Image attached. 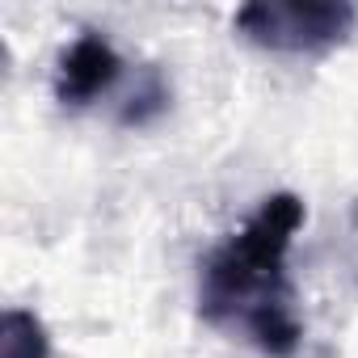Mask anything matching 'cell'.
Listing matches in <instances>:
<instances>
[{
  "label": "cell",
  "mask_w": 358,
  "mask_h": 358,
  "mask_svg": "<svg viewBox=\"0 0 358 358\" xmlns=\"http://www.w3.org/2000/svg\"><path fill=\"white\" fill-rule=\"evenodd\" d=\"M299 228L303 203L295 194H270L249 224L207 257L199 291L203 320L245 329L266 354L287 358L303 337L287 278V249Z\"/></svg>",
  "instance_id": "obj_1"
},
{
  "label": "cell",
  "mask_w": 358,
  "mask_h": 358,
  "mask_svg": "<svg viewBox=\"0 0 358 358\" xmlns=\"http://www.w3.org/2000/svg\"><path fill=\"white\" fill-rule=\"evenodd\" d=\"M358 9L345 0H253L236 9V30L253 47L282 55H316L354 34Z\"/></svg>",
  "instance_id": "obj_2"
},
{
  "label": "cell",
  "mask_w": 358,
  "mask_h": 358,
  "mask_svg": "<svg viewBox=\"0 0 358 358\" xmlns=\"http://www.w3.org/2000/svg\"><path fill=\"white\" fill-rule=\"evenodd\" d=\"M122 76V59L118 51L101 38V34H80L64 59H59V72H55V97L64 106H89L93 97L110 93L114 80Z\"/></svg>",
  "instance_id": "obj_3"
},
{
  "label": "cell",
  "mask_w": 358,
  "mask_h": 358,
  "mask_svg": "<svg viewBox=\"0 0 358 358\" xmlns=\"http://www.w3.org/2000/svg\"><path fill=\"white\" fill-rule=\"evenodd\" d=\"M0 358H51V337L34 312L9 308L0 316Z\"/></svg>",
  "instance_id": "obj_4"
},
{
  "label": "cell",
  "mask_w": 358,
  "mask_h": 358,
  "mask_svg": "<svg viewBox=\"0 0 358 358\" xmlns=\"http://www.w3.org/2000/svg\"><path fill=\"white\" fill-rule=\"evenodd\" d=\"M169 101H173V93H169V85H164V76L156 72V68H148L143 72V85L131 93V101L122 106V127H143V122H152V118H160L164 110H169Z\"/></svg>",
  "instance_id": "obj_5"
}]
</instances>
